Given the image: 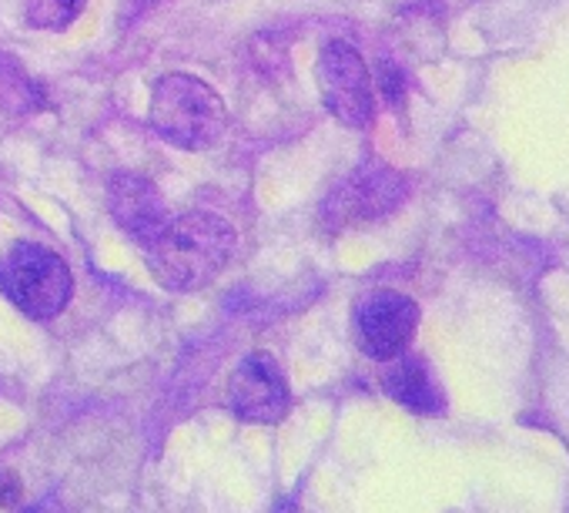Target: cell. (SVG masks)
I'll list each match as a JSON object with an SVG mask.
<instances>
[{
    "label": "cell",
    "mask_w": 569,
    "mask_h": 513,
    "mask_svg": "<svg viewBox=\"0 0 569 513\" xmlns=\"http://www.w3.org/2000/svg\"><path fill=\"white\" fill-rule=\"evenodd\" d=\"M234 251V228L211 211H184L144 245V263L158 286L171 293H198L211 286Z\"/></svg>",
    "instance_id": "obj_1"
},
{
    "label": "cell",
    "mask_w": 569,
    "mask_h": 513,
    "mask_svg": "<svg viewBox=\"0 0 569 513\" xmlns=\"http://www.w3.org/2000/svg\"><path fill=\"white\" fill-rule=\"evenodd\" d=\"M151 128L184 151L211 148L228 128V108L211 85L194 75H164L151 91Z\"/></svg>",
    "instance_id": "obj_2"
},
{
    "label": "cell",
    "mask_w": 569,
    "mask_h": 513,
    "mask_svg": "<svg viewBox=\"0 0 569 513\" xmlns=\"http://www.w3.org/2000/svg\"><path fill=\"white\" fill-rule=\"evenodd\" d=\"M0 293L28 319L48 323L68 309L74 296V276L54 248L14 241L0 255Z\"/></svg>",
    "instance_id": "obj_3"
},
{
    "label": "cell",
    "mask_w": 569,
    "mask_h": 513,
    "mask_svg": "<svg viewBox=\"0 0 569 513\" xmlns=\"http://www.w3.org/2000/svg\"><path fill=\"white\" fill-rule=\"evenodd\" d=\"M409 195V181L389 165H362L322 201V221L329 228L372 225L389 218Z\"/></svg>",
    "instance_id": "obj_4"
},
{
    "label": "cell",
    "mask_w": 569,
    "mask_h": 513,
    "mask_svg": "<svg viewBox=\"0 0 569 513\" xmlns=\"http://www.w3.org/2000/svg\"><path fill=\"white\" fill-rule=\"evenodd\" d=\"M322 105L346 128H369L376 118V88L362 55L349 41H329L319 55Z\"/></svg>",
    "instance_id": "obj_5"
},
{
    "label": "cell",
    "mask_w": 569,
    "mask_h": 513,
    "mask_svg": "<svg viewBox=\"0 0 569 513\" xmlns=\"http://www.w3.org/2000/svg\"><path fill=\"white\" fill-rule=\"evenodd\" d=\"M416 329H419V306L402 293L392 289L372 293L356 309V339L369 359L392 363L409 349Z\"/></svg>",
    "instance_id": "obj_6"
},
{
    "label": "cell",
    "mask_w": 569,
    "mask_h": 513,
    "mask_svg": "<svg viewBox=\"0 0 569 513\" xmlns=\"http://www.w3.org/2000/svg\"><path fill=\"white\" fill-rule=\"evenodd\" d=\"M228 403L248 423H281L292 410V389L271 353H251L228 379Z\"/></svg>",
    "instance_id": "obj_7"
},
{
    "label": "cell",
    "mask_w": 569,
    "mask_h": 513,
    "mask_svg": "<svg viewBox=\"0 0 569 513\" xmlns=\"http://www.w3.org/2000/svg\"><path fill=\"white\" fill-rule=\"evenodd\" d=\"M108 208L111 218L118 221V228L134 241V245H148L164 225H168V208L164 198L158 191V185L138 171H118L108 181Z\"/></svg>",
    "instance_id": "obj_8"
},
{
    "label": "cell",
    "mask_w": 569,
    "mask_h": 513,
    "mask_svg": "<svg viewBox=\"0 0 569 513\" xmlns=\"http://www.w3.org/2000/svg\"><path fill=\"white\" fill-rule=\"evenodd\" d=\"M382 389L416 416H442L446 413V396L422 356H406V353L396 356L382 379Z\"/></svg>",
    "instance_id": "obj_9"
},
{
    "label": "cell",
    "mask_w": 569,
    "mask_h": 513,
    "mask_svg": "<svg viewBox=\"0 0 569 513\" xmlns=\"http://www.w3.org/2000/svg\"><path fill=\"white\" fill-rule=\"evenodd\" d=\"M48 108L44 88L24 71V65L11 55H0V111L8 115H34Z\"/></svg>",
    "instance_id": "obj_10"
},
{
    "label": "cell",
    "mask_w": 569,
    "mask_h": 513,
    "mask_svg": "<svg viewBox=\"0 0 569 513\" xmlns=\"http://www.w3.org/2000/svg\"><path fill=\"white\" fill-rule=\"evenodd\" d=\"M88 0H28V24L38 31H64L71 28Z\"/></svg>",
    "instance_id": "obj_11"
},
{
    "label": "cell",
    "mask_w": 569,
    "mask_h": 513,
    "mask_svg": "<svg viewBox=\"0 0 569 513\" xmlns=\"http://www.w3.org/2000/svg\"><path fill=\"white\" fill-rule=\"evenodd\" d=\"M376 81H379V95L386 98V105L402 108V101H406V88H409L406 71H402L399 65H392V61H379Z\"/></svg>",
    "instance_id": "obj_12"
},
{
    "label": "cell",
    "mask_w": 569,
    "mask_h": 513,
    "mask_svg": "<svg viewBox=\"0 0 569 513\" xmlns=\"http://www.w3.org/2000/svg\"><path fill=\"white\" fill-rule=\"evenodd\" d=\"M21 493H24V486H21V480L14 476V473H0V506L4 510H11V506H18L21 503Z\"/></svg>",
    "instance_id": "obj_13"
},
{
    "label": "cell",
    "mask_w": 569,
    "mask_h": 513,
    "mask_svg": "<svg viewBox=\"0 0 569 513\" xmlns=\"http://www.w3.org/2000/svg\"><path fill=\"white\" fill-rule=\"evenodd\" d=\"M28 513H58V506H54V500H44V503H38V506H31Z\"/></svg>",
    "instance_id": "obj_14"
}]
</instances>
